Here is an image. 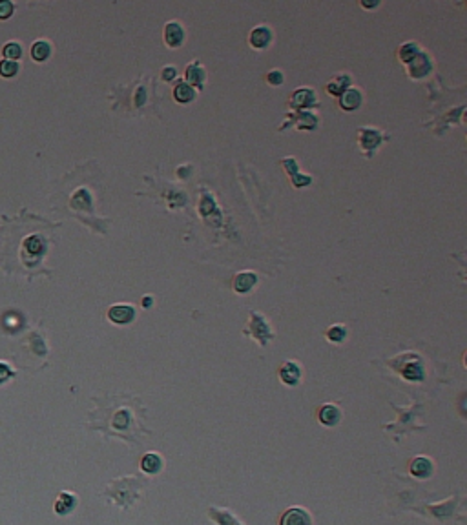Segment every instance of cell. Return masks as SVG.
<instances>
[{"mask_svg":"<svg viewBox=\"0 0 467 525\" xmlns=\"http://www.w3.org/2000/svg\"><path fill=\"white\" fill-rule=\"evenodd\" d=\"M141 467H143V470H146V472H159L161 467H163V460H161L159 456L154 454V452H150V454H146L145 458H143V461H141Z\"/></svg>","mask_w":467,"mask_h":525,"instance_id":"obj_7","label":"cell"},{"mask_svg":"<svg viewBox=\"0 0 467 525\" xmlns=\"http://www.w3.org/2000/svg\"><path fill=\"white\" fill-rule=\"evenodd\" d=\"M186 79H188V82L194 84V86H201L203 79H205V71H203L197 64H192L186 68Z\"/></svg>","mask_w":467,"mask_h":525,"instance_id":"obj_14","label":"cell"},{"mask_svg":"<svg viewBox=\"0 0 467 525\" xmlns=\"http://www.w3.org/2000/svg\"><path fill=\"white\" fill-rule=\"evenodd\" d=\"M17 71H19V64H17V62L6 61V59L0 62V75H2V77H13Z\"/></svg>","mask_w":467,"mask_h":525,"instance_id":"obj_16","label":"cell"},{"mask_svg":"<svg viewBox=\"0 0 467 525\" xmlns=\"http://www.w3.org/2000/svg\"><path fill=\"white\" fill-rule=\"evenodd\" d=\"M163 77H164V79H166V80H172L173 79V77H175V68H170V66H168V68H164V70H163Z\"/></svg>","mask_w":467,"mask_h":525,"instance_id":"obj_21","label":"cell"},{"mask_svg":"<svg viewBox=\"0 0 467 525\" xmlns=\"http://www.w3.org/2000/svg\"><path fill=\"white\" fill-rule=\"evenodd\" d=\"M327 336L331 341H341L345 338V328H343V326H332Z\"/></svg>","mask_w":467,"mask_h":525,"instance_id":"obj_18","label":"cell"},{"mask_svg":"<svg viewBox=\"0 0 467 525\" xmlns=\"http://www.w3.org/2000/svg\"><path fill=\"white\" fill-rule=\"evenodd\" d=\"M150 303H152V299H150V298L148 299H146V298L143 299V305H145V307H146V305H150Z\"/></svg>","mask_w":467,"mask_h":525,"instance_id":"obj_22","label":"cell"},{"mask_svg":"<svg viewBox=\"0 0 467 525\" xmlns=\"http://www.w3.org/2000/svg\"><path fill=\"white\" fill-rule=\"evenodd\" d=\"M361 103V93L356 88L345 89V93L341 95V108L343 110H356Z\"/></svg>","mask_w":467,"mask_h":525,"instance_id":"obj_5","label":"cell"},{"mask_svg":"<svg viewBox=\"0 0 467 525\" xmlns=\"http://www.w3.org/2000/svg\"><path fill=\"white\" fill-rule=\"evenodd\" d=\"M256 283V275L254 274H248V272H243V274H239L238 277H236V283H234V287H236V290L241 294L248 292V290L252 289V284Z\"/></svg>","mask_w":467,"mask_h":525,"instance_id":"obj_9","label":"cell"},{"mask_svg":"<svg viewBox=\"0 0 467 525\" xmlns=\"http://www.w3.org/2000/svg\"><path fill=\"white\" fill-rule=\"evenodd\" d=\"M73 505H75V498L71 496V494L64 493V494H61L59 500H57L55 511L61 512V514H66V512H70L71 509H73Z\"/></svg>","mask_w":467,"mask_h":525,"instance_id":"obj_13","label":"cell"},{"mask_svg":"<svg viewBox=\"0 0 467 525\" xmlns=\"http://www.w3.org/2000/svg\"><path fill=\"white\" fill-rule=\"evenodd\" d=\"M319 419H321L325 425H336V421L340 419V412L334 405H325L321 410H319Z\"/></svg>","mask_w":467,"mask_h":525,"instance_id":"obj_10","label":"cell"},{"mask_svg":"<svg viewBox=\"0 0 467 525\" xmlns=\"http://www.w3.org/2000/svg\"><path fill=\"white\" fill-rule=\"evenodd\" d=\"M50 53H52V46H50V42H46V40L35 42V44H33V47H31L33 59H35V61H38V62L46 61L48 57H50Z\"/></svg>","mask_w":467,"mask_h":525,"instance_id":"obj_8","label":"cell"},{"mask_svg":"<svg viewBox=\"0 0 467 525\" xmlns=\"http://www.w3.org/2000/svg\"><path fill=\"white\" fill-rule=\"evenodd\" d=\"M2 53H4L6 61L17 62V59H20V55H22V47H20L19 42H10V44H6L4 46Z\"/></svg>","mask_w":467,"mask_h":525,"instance_id":"obj_15","label":"cell"},{"mask_svg":"<svg viewBox=\"0 0 467 525\" xmlns=\"http://www.w3.org/2000/svg\"><path fill=\"white\" fill-rule=\"evenodd\" d=\"M182 38H184V33L182 28L177 22H168L166 24V29H164V40L170 47H177L181 46Z\"/></svg>","mask_w":467,"mask_h":525,"instance_id":"obj_2","label":"cell"},{"mask_svg":"<svg viewBox=\"0 0 467 525\" xmlns=\"http://www.w3.org/2000/svg\"><path fill=\"white\" fill-rule=\"evenodd\" d=\"M173 97H175V101L181 104L190 103L192 97H194V89H192V86H188V84L181 82V84H177V88L173 89Z\"/></svg>","mask_w":467,"mask_h":525,"instance_id":"obj_12","label":"cell"},{"mask_svg":"<svg viewBox=\"0 0 467 525\" xmlns=\"http://www.w3.org/2000/svg\"><path fill=\"white\" fill-rule=\"evenodd\" d=\"M13 13V4L8 0H0V19H8Z\"/></svg>","mask_w":467,"mask_h":525,"instance_id":"obj_19","label":"cell"},{"mask_svg":"<svg viewBox=\"0 0 467 525\" xmlns=\"http://www.w3.org/2000/svg\"><path fill=\"white\" fill-rule=\"evenodd\" d=\"M405 377L407 379H412V381H420L424 377V370H422L420 365H411V367L405 368Z\"/></svg>","mask_w":467,"mask_h":525,"instance_id":"obj_17","label":"cell"},{"mask_svg":"<svg viewBox=\"0 0 467 525\" xmlns=\"http://www.w3.org/2000/svg\"><path fill=\"white\" fill-rule=\"evenodd\" d=\"M11 376V370L8 368V365H4V363H0V383H4L8 377Z\"/></svg>","mask_w":467,"mask_h":525,"instance_id":"obj_20","label":"cell"},{"mask_svg":"<svg viewBox=\"0 0 467 525\" xmlns=\"http://www.w3.org/2000/svg\"><path fill=\"white\" fill-rule=\"evenodd\" d=\"M281 377H283V381L285 383H289V385H294L296 381H298L299 377V368L296 363H285L283 365V368H281Z\"/></svg>","mask_w":467,"mask_h":525,"instance_id":"obj_11","label":"cell"},{"mask_svg":"<svg viewBox=\"0 0 467 525\" xmlns=\"http://www.w3.org/2000/svg\"><path fill=\"white\" fill-rule=\"evenodd\" d=\"M310 518L303 509H290L281 518V525H308Z\"/></svg>","mask_w":467,"mask_h":525,"instance_id":"obj_3","label":"cell"},{"mask_svg":"<svg viewBox=\"0 0 467 525\" xmlns=\"http://www.w3.org/2000/svg\"><path fill=\"white\" fill-rule=\"evenodd\" d=\"M270 38H272L270 29L266 28V26H259V28L254 29L252 35H250V44H252L254 47H265L268 46Z\"/></svg>","mask_w":467,"mask_h":525,"instance_id":"obj_4","label":"cell"},{"mask_svg":"<svg viewBox=\"0 0 467 525\" xmlns=\"http://www.w3.org/2000/svg\"><path fill=\"white\" fill-rule=\"evenodd\" d=\"M431 470H433V463H431L427 458H416V460H412L411 463V472L414 474V476H418V478H427L431 474Z\"/></svg>","mask_w":467,"mask_h":525,"instance_id":"obj_6","label":"cell"},{"mask_svg":"<svg viewBox=\"0 0 467 525\" xmlns=\"http://www.w3.org/2000/svg\"><path fill=\"white\" fill-rule=\"evenodd\" d=\"M133 316H135V312H133V308L130 305H115L108 312L110 321H113L117 325H126V323H130L133 319Z\"/></svg>","mask_w":467,"mask_h":525,"instance_id":"obj_1","label":"cell"}]
</instances>
